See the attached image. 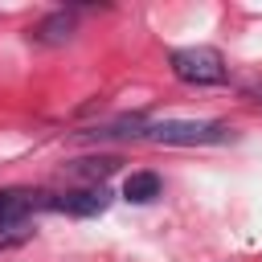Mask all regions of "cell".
Returning <instances> with one entry per match:
<instances>
[{
    "label": "cell",
    "instance_id": "obj_7",
    "mask_svg": "<svg viewBox=\"0 0 262 262\" xmlns=\"http://www.w3.org/2000/svg\"><path fill=\"white\" fill-rule=\"evenodd\" d=\"M74 172H86V176H98V180H102V176L115 172V160H78Z\"/></svg>",
    "mask_w": 262,
    "mask_h": 262
},
{
    "label": "cell",
    "instance_id": "obj_6",
    "mask_svg": "<svg viewBox=\"0 0 262 262\" xmlns=\"http://www.w3.org/2000/svg\"><path fill=\"white\" fill-rule=\"evenodd\" d=\"M70 29H74V16H70V12H53V16H45V20L33 29V37L45 41V45H57V41L70 37Z\"/></svg>",
    "mask_w": 262,
    "mask_h": 262
},
{
    "label": "cell",
    "instance_id": "obj_8",
    "mask_svg": "<svg viewBox=\"0 0 262 262\" xmlns=\"http://www.w3.org/2000/svg\"><path fill=\"white\" fill-rule=\"evenodd\" d=\"M33 229L20 221V225H0V250H8V246H20L25 237H29Z\"/></svg>",
    "mask_w": 262,
    "mask_h": 262
},
{
    "label": "cell",
    "instance_id": "obj_2",
    "mask_svg": "<svg viewBox=\"0 0 262 262\" xmlns=\"http://www.w3.org/2000/svg\"><path fill=\"white\" fill-rule=\"evenodd\" d=\"M172 74L180 78V82H188V86H217V82H225V57L213 49V45H188V49H176L172 57Z\"/></svg>",
    "mask_w": 262,
    "mask_h": 262
},
{
    "label": "cell",
    "instance_id": "obj_4",
    "mask_svg": "<svg viewBox=\"0 0 262 262\" xmlns=\"http://www.w3.org/2000/svg\"><path fill=\"white\" fill-rule=\"evenodd\" d=\"M33 209H45V192H29V188H0V225H20Z\"/></svg>",
    "mask_w": 262,
    "mask_h": 262
},
{
    "label": "cell",
    "instance_id": "obj_5",
    "mask_svg": "<svg viewBox=\"0 0 262 262\" xmlns=\"http://www.w3.org/2000/svg\"><path fill=\"white\" fill-rule=\"evenodd\" d=\"M123 196H127L131 205L156 201V196H160V176H156V172H131V176L123 180Z\"/></svg>",
    "mask_w": 262,
    "mask_h": 262
},
{
    "label": "cell",
    "instance_id": "obj_1",
    "mask_svg": "<svg viewBox=\"0 0 262 262\" xmlns=\"http://www.w3.org/2000/svg\"><path fill=\"white\" fill-rule=\"evenodd\" d=\"M115 139H143V143H168V147H201V143L229 139V127L217 123V119H164V123H139L135 119Z\"/></svg>",
    "mask_w": 262,
    "mask_h": 262
},
{
    "label": "cell",
    "instance_id": "obj_3",
    "mask_svg": "<svg viewBox=\"0 0 262 262\" xmlns=\"http://www.w3.org/2000/svg\"><path fill=\"white\" fill-rule=\"evenodd\" d=\"M111 205V192L102 184H86V188H70V192H45V209L70 213V217H98Z\"/></svg>",
    "mask_w": 262,
    "mask_h": 262
}]
</instances>
